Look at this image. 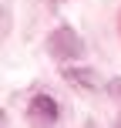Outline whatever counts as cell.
Segmentation results:
<instances>
[{
  "label": "cell",
  "mask_w": 121,
  "mask_h": 128,
  "mask_svg": "<svg viewBox=\"0 0 121 128\" xmlns=\"http://www.w3.org/2000/svg\"><path fill=\"white\" fill-rule=\"evenodd\" d=\"M51 54H54V58H61V61L77 58V54H81V40H77V34L71 30V27L54 30V37H51Z\"/></svg>",
  "instance_id": "1"
},
{
  "label": "cell",
  "mask_w": 121,
  "mask_h": 128,
  "mask_svg": "<svg viewBox=\"0 0 121 128\" xmlns=\"http://www.w3.org/2000/svg\"><path fill=\"white\" fill-rule=\"evenodd\" d=\"M30 122H57V101L54 98H44V94H37L30 101Z\"/></svg>",
  "instance_id": "2"
},
{
  "label": "cell",
  "mask_w": 121,
  "mask_h": 128,
  "mask_svg": "<svg viewBox=\"0 0 121 128\" xmlns=\"http://www.w3.org/2000/svg\"><path fill=\"white\" fill-rule=\"evenodd\" d=\"M64 78L74 84H84V88H101V78L94 71H64Z\"/></svg>",
  "instance_id": "3"
}]
</instances>
